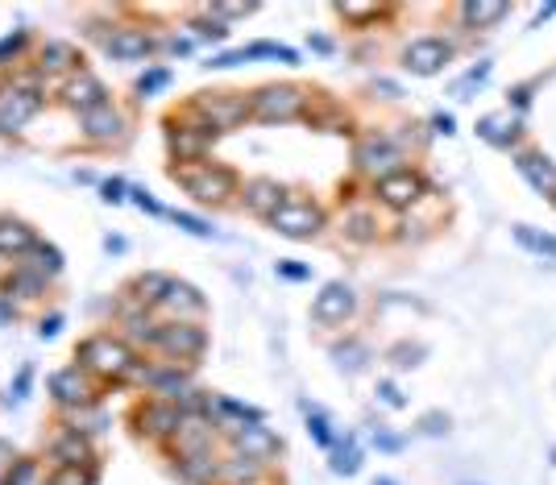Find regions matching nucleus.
I'll list each match as a JSON object with an SVG mask.
<instances>
[{
	"label": "nucleus",
	"instance_id": "nucleus-12",
	"mask_svg": "<svg viewBox=\"0 0 556 485\" xmlns=\"http://www.w3.org/2000/svg\"><path fill=\"white\" fill-rule=\"evenodd\" d=\"M200 112H204V117H208V129H229V125H237L241 117H245V100H229V96H212V100H204L200 104Z\"/></svg>",
	"mask_w": 556,
	"mask_h": 485
},
{
	"label": "nucleus",
	"instance_id": "nucleus-45",
	"mask_svg": "<svg viewBox=\"0 0 556 485\" xmlns=\"http://www.w3.org/2000/svg\"><path fill=\"white\" fill-rule=\"evenodd\" d=\"M374 485H395V481H374Z\"/></svg>",
	"mask_w": 556,
	"mask_h": 485
},
{
	"label": "nucleus",
	"instance_id": "nucleus-28",
	"mask_svg": "<svg viewBox=\"0 0 556 485\" xmlns=\"http://www.w3.org/2000/svg\"><path fill=\"white\" fill-rule=\"evenodd\" d=\"M166 398H187L191 390H187V374H179V369H162V374H146Z\"/></svg>",
	"mask_w": 556,
	"mask_h": 485
},
{
	"label": "nucleus",
	"instance_id": "nucleus-36",
	"mask_svg": "<svg viewBox=\"0 0 556 485\" xmlns=\"http://www.w3.org/2000/svg\"><path fill=\"white\" fill-rule=\"evenodd\" d=\"M175 220H179V228H187V233H196V237H208V233H212V228H208L204 220H196V216H187V212H179Z\"/></svg>",
	"mask_w": 556,
	"mask_h": 485
},
{
	"label": "nucleus",
	"instance_id": "nucleus-40",
	"mask_svg": "<svg viewBox=\"0 0 556 485\" xmlns=\"http://www.w3.org/2000/svg\"><path fill=\"white\" fill-rule=\"evenodd\" d=\"M212 13L216 17H249V13H254V5H216Z\"/></svg>",
	"mask_w": 556,
	"mask_h": 485
},
{
	"label": "nucleus",
	"instance_id": "nucleus-3",
	"mask_svg": "<svg viewBox=\"0 0 556 485\" xmlns=\"http://www.w3.org/2000/svg\"><path fill=\"white\" fill-rule=\"evenodd\" d=\"M324 224V212L312 204V199H283V208L270 216V228L283 233L291 241H303V237H316Z\"/></svg>",
	"mask_w": 556,
	"mask_h": 485
},
{
	"label": "nucleus",
	"instance_id": "nucleus-26",
	"mask_svg": "<svg viewBox=\"0 0 556 485\" xmlns=\"http://www.w3.org/2000/svg\"><path fill=\"white\" fill-rule=\"evenodd\" d=\"M166 295H171V278H166V274H142V278H137V299H142L146 307L166 303Z\"/></svg>",
	"mask_w": 556,
	"mask_h": 485
},
{
	"label": "nucleus",
	"instance_id": "nucleus-1",
	"mask_svg": "<svg viewBox=\"0 0 556 485\" xmlns=\"http://www.w3.org/2000/svg\"><path fill=\"white\" fill-rule=\"evenodd\" d=\"M175 179L200 199V204H220L229 199L237 179L229 166H212V162H191V166H175Z\"/></svg>",
	"mask_w": 556,
	"mask_h": 485
},
{
	"label": "nucleus",
	"instance_id": "nucleus-20",
	"mask_svg": "<svg viewBox=\"0 0 556 485\" xmlns=\"http://www.w3.org/2000/svg\"><path fill=\"white\" fill-rule=\"evenodd\" d=\"M208 141H216V129H208V125L179 129V133H171V150H175L179 158H196V154H204Z\"/></svg>",
	"mask_w": 556,
	"mask_h": 485
},
{
	"label": "nucleus",
	"instance_id": "nucleus-37",
	"mask_svg": "<svg viewBox=\"0 0 556 485\" xmlns=\"http://www.w3.org/2000/svg\"><path fill=\"white\" fill-rule=\"evenodd\" d=\"M166 83V71H150V75H142V83H137V92L142 96H150V92H158Z\"/></svg>",
	"mask_w": 556,
	"mask_h": 485
},
{
	"label": "nucleus",
	"instance_id": "nucleus-2",
	"mask_svg": "<svg viewBox=\"0 0 556 485\" xmlns=\"http://www.w3.org/2000/svg\"><path fill=\"white\" fill-rule=\"evenodd\" d=\"M79 361L88 365V369H96L100 378H125V374H133V353H129L125 340H117V336L83 340V345H79Z\"/></svg>",
	"mask_w": 556,
	"mask_h": 485
},
{
	"label": "nucleus",
	"instance_id": "nucleus-42",
	"mask_svg": "<svg viewBox=\"0 0 556 485\" xmlns=\"http://www.w3.org/2000/svg\"><path fill=\"white\" fill-rule=\"evenodd\" d=\"M13 287H17V291H30V295H34V291L42 287V278H34V274H21V278H13Z\"/></svg>",
	"mask_w": 556,
	"mask_h": 485
},
{
	"label": "nucleus",
	"instance_id": "nucleus-16",
	"mask_svg": "<svg viewBox=\"0 0 556 485\" xmlns=\"http://www.w3.org/2000/svg\"><path fill=\"white\" fill-rule=\"evenodd\" d=\"M67 104L71 108H79V112H88V108H100L104 104V83L100 79H92V75H75L71 83H67Z\"/></svg>",
	"mask_w": 556,
	"mask_h": 485
},
{
	"label": "nucleus",
	"instance_id": "nucleus-14",
	"mask_svg": "<svg viewBox=\"0 0 556 485\" xmlns=\"http://www.w3.org/2000/svg\"><path fill=\"white\" fill-rule=\"evenodd\" d=\"M83 133H88L92 141H113V137H121V117H117V108H108V104L88 108V112H83Z\"/></svg>",
	"mask_w": 556,
	"mask_h": 485
},
{
	"label": "nucleus",
	"instance_id": "nucleus-34",
	"mask_svg": "<svg viewBox=\"0 0 556 485\" xmlns=\"http://www.w3.org/2000/svg\"><path fill=\"white\" fill-rule=\"evenodd\" d=\"M357 465H361V456H357L353 444L341 448V452H337V461H332V469H337V473H357Z\"/></svg>",
	"mask_w": 556,
	"mask_h": 485
},
{
	"label": "nucleus",
	"instance_id": "nucleus-4",
	"mask_svg": "<svg viewBox=\"0 0 556 485\" xmlns=\"http://www.w3.org/2000/svg\"><path fill=\"white\" fill-rule=\"evenodd\" d=\"M249 112L258 121H295L303 112V92L299 88H262L254 100H249Z\"/></svg>",
	"mask_w": 556,
	"mask_h": 485
},
{
	"label": "nucleus",
	"instance_id": "nucleus-18",
	"mask_svg": "<svg viewBox=\"0 0 556 485\" xmlns=\"http://www.w3.org/2000/svg\"><path fill=\"white\" fill-rule=\"evenodd\" d=\"M54 461H59L63 469H79V465L92 461V448H88V440L79 436V427H71V432L54 444Z\"/></svg>",
	"mask_w": 556,
	"mask_h": 485
},
{
	"label": "nucleus",
	"instance_id": "nucleus-6",
	"mask_svg": "<svg viewBox=\"0 0 556 485\" xmlns=\"http://www.w3.org/2000/svg\"><path fill=\"white\" fill-rule=\"evenodd\" d=\"M453 59V46L444 38H415L407 50H403V63L415 71V75H436L444 71V63Z\"/></svg>",
	"mask_w": 556,
	"mask_h": 485
},
{
	"label": "nucleus",
	"instance_id": "nucleus-25",
	"mask_svg": "<svg viewBox=\"0 0 556 485\" xmlns=\"http://www.w3.org/2000/svg\"><path fill=\"white\" fill-rule=\"evenodd\" d=\"M42 67L46 71H71V67H79V54L67 42H46L42 46Z\"/></svg>",
	"mask_w": 556,
	"mask_h": 485
},
{
	"label": "nucleus",
	"instance_id": "nucleus-39",
	"mask_svg": "<svg viewBox=\"0 0 556 485\" xmlns=\"http://www.w3.org/2000/svg\"><path fill=\"white\" fill-rule=\"evenodd\" d=\"M196 30H200V38H212V42H220V38L229 34V30H225V25H220V21H204V25H196Z\"/></svg>",
	"mask_w": 556,
	"mask_h": 485
},
{
	"label": "nucleus",
	"instance_id": "nucleus-44",
	"mask_svg": "<svg viewBox=\"0 0 556 485\" xmlns=\"http://www.w3.org/2000/svg\"><path fill=\"white\" fill-rule=\"evenodd\" d=\"M0 320H9V307L5 303H0Z\"/></svg>",
	"mask_w": 556,
	"mask_h": 485
},
{
	"label": "nucleus",
	"instance_id": "nucleus-32",
	"mask_svg": "<svg viewBox=\"0 0 556 485\" xmlns=\"http://www.w3.org/2000/svg\"><path fill=\"white\" fill-rule=\"evenodd\" d=\"M92 481H96V473L88 465H79V469H59L50 485H92Z\"/></svg>",
	"mask_w": 556,
	"mask_h": 485
},
{
	"label": "nucleus",
	"instance_id": "nucleus-22",
	"mask_svg": "<svg viewBox=\"0 0 556 485\" xmlns=\"http://www.w3.org/2000/svg\"><path fill=\"white\" fill-rule=\"evenodd\" d=\"M175 436H179V461L183 456H208V448H212V432L200 423H183Z\"/></svg>",
	"mask_w": 556,
	"mask_h": 485
},
{
	"label": "nucleus",
	"instance_id": "nucleus-5",
	"mask_svg": "<svg viewBox=\"0 0 556 485\" xmlns=\"http://www.w3.org/2000/svg\"><path fill=\"white\" fill-rule=\"evenodd\" d=\"M154 345H158L166 357L187 361V357H200V353H204L208 336H204V328H196V324H166V328H158Z\"/></svg>",
	"mask_w": 556,
	"mask_h": 485
},
{
	"label": "nucleus",
	"instance_id": "nucleus-38",
	"mask_svg": "<svg viewBox=\"0 0 556 485\" xmlns=\"http://www.w3.org/2000/svg\"><path fill=\"white\" fill-rule=\"evenodd\" d=\"M341 17H353V21H366V17H378L374 5H341Z\"/></svg>",
	"mask_w": 556,
	"mask_h": 485
},
{
	"label": "nucleus",
	"instance_id": "nucleus-31",
	"mask_svg": "<svg viewBox=\"0 0 556 485\" xmlns=\"http://www.w3.org/2000/svg\"><path fill=\"white\" fill-rule=\"evenodd\" d=\"M30 253L38 258L34 266H38L42 274H59V270H63V258H59V249H50V245H34Z\"/></svg>",
	"mask_w": 556,
	"mask_h": 485
},
{
	"label": "nucleus",
	"instance_id": "nucleus-24",
	"mask_svg": "<svg viewBox=\"0 0 556 485\" xmlns=\"http://www.w3.org/2000/svg\"><path fill=\"white\" fill-rule=\"evenodd\" d=\"M216 473H220V469H216L212 456H183V461H179V477H183L187 485H208Z\"/></svg>",
	"mask_w": 556,
	"mask_h": 485
},
{
	"label": "nucleus",
	"instance_id": "nucleus-27",
	"mask_svg": "<svg viewBox=\"0 0 556 485\" xmlns=\"http://www.w3.org/2000/svg\"><path fill=\"white\" fill-rule=\"evenodd\" d=\"M461 17L469 25H494L507 17V5H482V0H469V5H461Z\"/></svg>",
	"mask_w": 556,
	"mask_h": 485
},
{
	"label": "nucleus",
	"instance_id": "nucleus-11",
	"mask_svg": "<svg viewBox=\"0 0 556 485\" xmlns=\"http://www.w3.org/2000/svg\"><path fill=\"white\" fill-rule=\"evenodd\" d=\"M515 166H519V175L532 183L536 191H544V195H552L556 199V166L548 162V158H536V154H519L515 158Z\"/></svg>",
	"mask_w": 556,
	"mask_h": 485
},
{
	"label": "nucleus",
	"instance_id": "nucleus-23",
	"mask_svg": "<svg viewBox=\"0 0 556 485\" xmlns=\"http://www.w3.org/2000/svg\"><path fill=\"white\" fill-rule=\"evenodd\" d=\"M142 423H146V432H154V436H171V432H179V427H183V411L158 403V407H150L142 415Z\"/></svg>",
	"mask_w": 556,
	"mask_h": 485
},
{
	"label": "nucleus",
	"instance_id": "nucleus-21",
	"mask_svg": "<svg viewBox=\"0 0 556 485\" xmlns=\"http://www.w3.org/2000/svg\"><path fill=\"white\" fill-rule=\"evenodd\" d=\"M150 50H154V42L146 34H133V30H121V34L108 38V54H113V59H146Z\"/></svg>",
	"mask_w": 556,
	"mask_h": 485
},
{
	"label": "nucleus",
	"instance_id": "nucleus-7",
	"mask_svg": "<svg viewBox=\"0 0 556 485\" xmlns=\"http://www.w3.org/2000/svg\"><path fill=\"white\" fill-rule=\"evenodd\" d=\"M399 162H403V154H399V146L391 137H366L357 146V166L361 170H370V175H395L399 170Z\"/></svg>",
	"mask_w": 556,
	"mask_h": 485
},
{
	"label": "nucleus",
	"instance_id": "nucleus-30",
	"mask_svg": "<svg viewBox=\"0 0 556 485\" xmlns=\"http://www.w3.org/2000/svg\"><path fill=\"white\" fill-rule=\"evenodd\" d=\"M515 237H519L527 249H536V253H548V258H556V237L536 233V228H527V224H519V228H515Z\"/></svg>",
	"mask_w": 556,
	"mask_h": 485
},
{
	"label": "nucleus",
	"instance_id": "nucleus-43",
	"mask_svg": "<svg viewBox=\"0 0 556 485\" xmlns=\"http://www.w3.org/2000/svg\"><path fill=\"white\" fill-rule=\"evenodd\" d=\"M121 191H125V187H121L117 179H113V183H104V199H108V204H121V199H125Z\"/></svg>",
	"mask_w": 556,
	"mask_h": 485
},
{
	"label": "nucleus",
	"instance_id": "nucleus-15",
	"mask_svg": "<svg viewBox=\"0 0 556 485\" xmlns=\"http://www.w3.org/2000/svg\"><path fill=\"white\" fill-rule=\"evenodd\" d=\"M233 436H237V448H245V456L249 461H262V456H270L274 448H278V440L266 432L262 423H241V427H233Z\"/></svg>",
	"mask_w": 556,
	"mask_h": 485
},
{
	"label": "nucleus",
	"instance_id": "nucleus-35",
	"mask_svg": "<svg viewBox=\"0 0 556 485\" xmlns=\"http://www.w3.org/2000/svg\"><path fill=\"white\" fill-rule=\"evenodd\" d=\"M482 137H490V141H498V146H507V133H503V121L498 117H490V121H482Z\"/></svg>",
	"mask_w": 556,
	"mask_h": 485
},
{
	"label": "nucleus",
	"instance_id": "nucleus-10",
	"mask_svg": "<svg viewBox=\"0 0 556 485\" xmlns=\"http://www.w3.org/2000/svg\"><path fill=\"white\" fill-rule=\"evenodd\" d=\"M312 316L320 324H345L353 316V291L345 287V282H328L312 303Z\"/></svg>",
	"mask_w": 556,
	"mask_h": 485
},
{
	"label": "nucleus",
	"instance_id": "nucleus-17",
	"mask_svg": "<svg viewBox=\"0 0 556 485\" xmlns=\"http://www.w3.org/2000/svg\"><path fill=\"white\" fill-rule=\"evenodd\" d=\"M50 390H54V398H59V403H67V407L88 403V382H83L79 369H59V374L50 378Z\"/></svg>",
	"mask_w": 556,
	"mask_h": 485
},
{
	"label": "nucleus",
	"instance_id": "nucleus-13",
	"mask_svg": "<svg viewBox=\"0 0 556 485\" xmlns=\"http://www.w3.org/2000/svg\"><path fill=\"white\" fill-rule=\"evenodd\" d=\"M245 204L254 208L258 216H266V220H270L278 208H283V187H278L274 179H254V183L245 187Z\"/></svg>",
	"mask_w": 556,
	"mask_h": 485
},
{
	"label": "nucleus",
	"instance_id": "nucleus-8",
	"mask_svg": "<svg viewBox=\"0 0 556 485\" xmlns=\"http://www.w3.org/2000/svg\"><path fill=\"white\" fill-rule=\"evenodd\" d=\"M38 108H42V96L34 88H17L9 92L5 100H0V133H13L21 125H30L38 117Z\"/></svg>",
	"mask_w": 556,
	"mask_h": 485
},
{
	"label": "nucleus",
	"instance_id": "nucleus-33",
	"mask_svg": "<svg viewBox=\"0 0 556 485\" xmlns=\"http://www.w3.org/2000/svg\"><path fill=\"white\" fill-rule=\"evenodd\" d=\"M345 233H349L353 241H370V237H374V224H370V216H349V220H345Z\"/></svg>",
	"mask_w": 556,
	"mask_h": 485
},
{
	"label": "nucleus",
	"instance_id": "nucleus-41",
	"mask_svg": "<svg viewBox=\"0 0 556 485\" xmlns=\"http://www.w3.org/2000/svg\"><path fill=\"white\" fill-rule=\"evenodd\" d=\"M312 436H316L320 444H332V436H328V423H324V415H312Z\"/></svg>",
	"mask_w": 556,
	"mask_h": 485
},
{
	"label": "nucleus",
	"instance_id": "nucleus-9",
	"mask_svg": "<svg viewBox=\"0 0 556 485\" xmlns=\"http://www.w3.org/2000/svg\"><path fill=\"white\" fill-rule=\"evenodd\" d=\"M420 195H424V179L411 175V170H395V175L378 179V199L386 208H411Z\"/></svg>",
	"mask_w": 556,
	"mask_h": 485
},
{
	"label": "nucleus",
	"instance_id": "nucleus-29",
	"mask_svg": "<svg viewBox=\"0 0 556 485\" xmlns=\"http://www.w3.org/2000/svg\"><path fill=\"white\" fill-rule=\"evenodd\" d=\"M171 307H183V311H204V299L196 287H187V282H171V295H166Z\"/></svg>",
	"mask_w": 556,
	"mask_h": 485
},
{
	"label": "nucleus",
	"instance_id": "nucleus-19",
	"mask_svg": "<svg viewBox=\"0 0 556 485\" xmlns=\"http://www.w3.org/2000/svg\"><path fill=\"white\" fill-rule=\"evenodd\" d=\"M38 245L34 228L21 220H0V253H30Z\"/></svg>",
	"mask_w": 556,
	"mask_h": 485
}]
</instances>
